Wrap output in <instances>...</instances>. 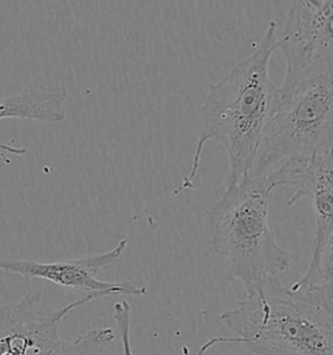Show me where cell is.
I'll return each mask as SVG.
<instances>
[{
  "label": "cell",
  "mask_w": 333,
  "mask_h": 355,
  "mask_svg": "<svg viewBox=\"0 0 333 355\" xmlns=\"http://www.w3.org/2000/svg\"><path fill=\"white\" fill-rule=\"evenodd\" d=\"M68 90L65 86H46L31 84L20 93L0 98V120L21 119L37 120L42 123H62L65 120V102ZM0 151L16 157L26 154L25 147H15L1 144Z\"/></svg>",
  "instance_id": "9"
},
{
  "label": "cell",
  "mask_w": 333,
  "mask_h": 355,
  "mask_svg": "<svg viewBox=\"0 0 333 355\" xmlns=\"http://www.w3.org/2000/svg\"><path fill=\"white\" fill-rule=\"evenodd\" d=\"M278 49V25L271 21L254 53L234 64L218 83L210 85L207 96L199 108L202 130L190 173L175 191L176 196L196 188L200 157L210 141H216L227 151L225 188L249 176L275 98L276 86L271 80L270 62Z\"/></svg>",
  "instance_id": "1"
},
{
  "label": "cell",
  "mask_w": 333,
  "mask_h": 355,
  "mask_svg": "<svg viewBox=\"0 0 333 355\" xmlns=\"http://www.w3.org/2000/svg\"><path fill=\"white\" fill-rule=\"evenodd\" d=\"M272 191L267 175L246 176L207 212L211 248L228 261L227 280L242 282L248 297L291 264V251L278 243L268 223Z\"/></svg>",
  "instance_id": "3"
},
{
  "label": "cell",
  "mask_w": 333,
  "mask_h": 355,
  "mask_svg": "<svg viewBox=\"0 0 333 355\" xmlns=\"http://www.w3.org/2000/svg\"><path fill=\"white\" fill-rule=\"evenodd\" d=\"M101 298L103 294H86L44 316L34 313L41 292L28 293L17 302L4 304L0 309V355H50L60 340L62 320L76 309Z\"/></svg>",
  "instance_id": "8"
},
{
  "label": "cell",
  "mask_w": 333,
  "mask_h": 355,
  "mask_svg": "<svg viewBox=\"0 0 333 355\" xmlns=\"http://www.w3.org/2000/svg\"><path fill=\"white\" fill-rule=\"evenodd\" d=\"M114 338L112 328H93L73 341L59 340L50 355H101Z\"/></svg>",
  "instance_id": "10"
},
{
  "label": "cell",
  "mask_w": 333,
  "mask_h": 355,
  "mask_svg": "<svg viewBox=\"0 0 333 355\" xmlns=\"http://www.w3.org/2000/svg\"><path fill=\"white\" fill-rule=\"evenodd\" d=\"M332 0H296L287 16L279 49L285 56V77L279 96L303 81L333 73Z\"/></svg>",
  "instance_id": "6"
},
{
  "label": "cell",
  "mask_w": 333,
  "mask_h": 355,
  "mask_svg": "<svg viewBox=\"0 0 333 355\" xmlns=\"http://www.w3.org/2000/svg\"><path fill=\"white\" fill-rule=\"evenodd\" d=\"M112 316H114L116 329L119 332L121 345H123V354L133 355L132 343H130V328H132V307H130V304L126 301L114 303ZM219 344H232V338L230 337H212L211 340H208L200 346V349L198 350L196 355H206L211 347Z\"/></svg>",
  "instance_id": "11"
},
{
  "label": "cell",
  "mask_w": 333,
  "mask_h": 355,
  "mask_svg": "<svg viewBox=\"0 0 333 355\" xmlns=\"http://www.w3.org/2000/svg\"><path fill=\"white\" fill-rule=\"evenodd\" d=\"M332 310V288H285L276 277L219 322L254 355H333Z\"/></svg>",
  "instance_id": "2"
},
{
  "label": "cell",
  "mask_w": 333,
  "mask_h": 355,
  "mask_svg": "<svg viewBox=\"0 0 333 355\" xmlns=\"http://www.w3.org/2000/svg\"><path fill=\"white\" fill-rule=\"evenodd\" d=\"M128 246V240L121 239L112 250L101 254L86 255L77 259L43 261L22 259H0V271L19 275L24 280H43L52 282L69 291L87 294H103L104 297L132 295L145 297V286H137L129 282H107L98 280V273L110 267L123 257Z\"/></svg>",
  "instance_id": "7"
},
{
  "label": "cell",
  "mask_w": 333,
  "mask_h": 355,
  "mask_svg": "<svg viewBox=\"0 0 333 355\" xmlns=\"http://www.w3.org/2000/svg\"><path fill=\"white\" fill-rule=\"evenodd\" d=\"M332 146L333 73H325L303 81L285 96L275 92L249 176H264L280 163L309 159Z\"/></svg>",
  "instance_id": "4"
},
{
  "label": "cell",
  "mask_w": 333,
  "mask_h": 355,
  "mask_svg": "<svg viewBox=\"0 0 333 355\" xmlns=\"http://www.w3.org/2000/svg\"><path fill=\"white\" fill-rule=\"evenodd\" d=\"M332 151H327L309 159L285 162L267 175L272 188L294 189V194L287 202L288 207L307 198L314 209L311 261L307 272L293 284L297 288H332Z\"/></svg>",
  "instance_id": "5"
}]
</instances>
